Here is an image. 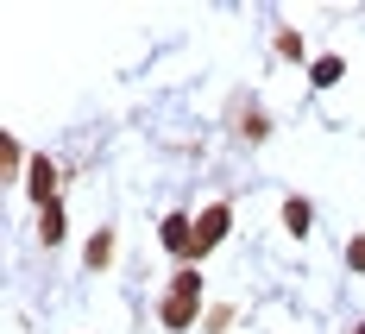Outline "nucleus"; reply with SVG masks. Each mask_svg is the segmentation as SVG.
<instances>
[{
  "mask_svg": "<svg viewBox=\"0 0 365 334\" xmlns=\"http://www.w3.org/2000/svg\"><path fill=\"white\" fill-rule=\"evenodd\" d=\"M195 309H202V271L182 265L177 278H170V290H164V303H158V322L170 334H182V328H195Z\"/></svg>",
  "mask_w": 365,
  "mask_h": 334,
  "instance_id": "obj_1",
  "label": "nucleus"
},
{
  "mask_svg": "<svg viewBox=\"0 0 365 334\" xmlns=\"http://www.w3.org/2000/svg\"><path fill=\"white\" fill-rule=\"evenodd\" d=\"M227 227H233V208H227V202H208V208L195 215V259L215 253L220 240H227Z\"/></svg>",
  "mask_w": 365,
  "mask_h": 334,
  "instance_id": "obj_2",
  "label": "nucleus"
},
{
  "mask_svg": "<svg viewBox=\"0 0 365 334\" xmlns=\"http://www.w3.org/2000/svg\"><path fill=\"white\" fill-rule=\"evenodd\" d=\"M164 253L195 265V215H164Z\"/></svg>",
  "mask_w": 365,
  "mask_h": 334,
  "instance_id": "obj_3",
  "label": "nucleus"
},
{
  "mask_svg": "<svg viewBox=\"0 0 365 334\" xmlns=\"http://www.w3.org/2000/svg\"><path fill=\"white\" fill-rule=\"evenodd\" d=\"M26 189H32L38 208H51V202H57V164H51V158H32V171H26Z\"/></svg>",
  "mask_w": 365,
  "mask_h": 334,
  "instance_id": "obj_4",
  "label": "nucleus"
},
{
  "mask_svg": "<svg viewBox=\"0 0 365 334\" xmlns=\"http://www.w3.org/2000/svg\"><path fill=\"white\" fill-rule=\"evenodd\" d=\"M340 76H346V57H315V64H309V82H315V88H334V82H340Z\"/></svg>",
  "mask_w": 365,
  "mask_h": 334,
  "instance_id": "obj_5",
  "label": "nucleus"
},
{
  "mask_svg": "<svg viewBox=\"0 0 365 334\" xmlns=\"http://www.w3.org/2000/svg\"><path fill=\"white\" fill-rule=\"evenodd\" d=\"M113 259V233L108 227H101V233H95V240H88V246H82V265H88V271H101V265Z\"/></svg>",
  "mask_w": 365,
  "mask_h": 334,
  "instance_id": "obj_6",
  "label": "nucleus"
},
{
  "mask_svg": "<svg viewBox=\"0 0 365 334\" xmlns=\"http://www.w3.org/2000/svg\"><path fill=\"white\" fill-rule=\"evenodd\" d=\"M309 221H315V208H309L302 196H290V202H284V227H290L296 240H302V233H309Z\"/></svg>",
  "mask_w": 365,
  "mask_h": 334,
  "instance_id": "obj_7",
  "label": "nucleus"
},
{
  "mask_svg": "<svg viewBox=\"0 0 365 334\" xmlns=\"http://www.w3.org/2000/svg\"><path fill=\"white\" fill-rule=\"evenodd\" d=\"M38 240H44V246H57V240H63V208H57V202H51V208H38Z\"/></svg>",
  "mask_w": 365,
  "mask_h": 334,
  "instance_id": "obj_8",
  "label": "nucleus"
},
{
  "mask_svg": "<svg viewBox=\"0 0 365 334\" xmlns=\"http://www.w3.org/2000/svg\"><path fill=\"white\" fill-rule=\"evenodd\" d=\"M271 44H277V57H302V32H296V26H277Z\"/></svg>",
  "mask_w": 365,
  "mask_h": 334,
  "instance_id": "obj_9",
  "label": "nucleus"
},
{
  "mask_svg": "<svg viewBox=\"0 0 365 334\" xmlns=\"http://www.w3.org/2000/svg\"><path fill=\"white\" fill-rule=\"evenodd\" d=\"M19 164H26V158H19V139L6 133V139H0V171H6V177H19Z\"/></svg>",
  "mask_w": 365,
  "mask_h": 334,
  "instance_id": "obj_10",
  "label": "nucleus"
},
{
  "mask_svg": "<svg viewBox=\"0 0 365 334\" xmlns=\"http://www.w3.org/2000/svg\"><path fill=\"white\" fill-rule=\"evenodd\" d=\"M240 133H246V139H264L271 126H264V113H258V108H246V126H240Z\"/></svg>",
  "mask_w": 365,
  "mask_h": 334,
  "instance_id": "obj_11",
  "label": "nucleus"
},
{
  "mask_svg": "<svg viewBox=\"0 0 365 334\" xmlns=\"http://www.w3.org/2000/svg\"><path fill=\"white\" fill-rule=\"evenodd\" d=\"M346 265H353V271H365V233H353V240H346Z\"/></svg>",
  "mask_w": 365,
  "mask_h": 334,
  "instance_id": "obj_12",
  "label": "nucleus"
},
{
  "mask_svg": "<svg viewBox=\"0 0 365 334\" xmlns=\"http://www.w3.org/2000/svg\"><path fill=\"white\" fill-rule=\"evenodd\" d=\"M227 322H233V309L220 303V309H208V334H227Z\"/></svg>",
  "mask_w": 365,
  "mask_h": 334,
  "instance_id": "obj_13",
  "label": "nucleus"
},
{
  "mask_svg": "<svg viewBox=\"0 0 365 334\" xmlns=\"http://www.w3.org/2000/svg\"><path fill=\"white\" fill-rule=\"evenodd\" d=\"M353 334H365V322H359V328H353Z\"/></svg>",
  "mask_w": 365,
  "mask_h": 334,
  "instance_id": "obj_14",
  "label": "nucleus"
}]
</instances>
